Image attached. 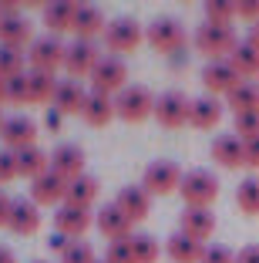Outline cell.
I'll return each mask as SVG.
<instances>
[{
  "label": "cell",
  "mask_w": 259,
  "mask_h": 263,
  "mask_svg": "<svg viewBox=\"0 0 259 263\" xmlns=\"http://www.w3.org/2000/svg\"><path fill=\"white\" fill-rule=\"evenodd\" d=\"M222 115H226V101L212 98V95H202V98H192V108H189V125L192 128H215V125L222 122Z\"/></svg>",
  "instance_id": "obj_20"
},
{
  "label": "cell",
  "mask_w": 259,
  "mask_h": 263,
  "mask_svg": "<svg viewBox=\"0 0 259 263\" xmlns=\"http://www.w3.org/2000/svg\"><path fill=\"white\" fill-rule=\"evenodd\" d=\"M0 142H4V148H10V152L31 148V145H37V125H34L31 118H24V115H14L0 128Z\"/></svg>",
  "instance_id": "obj_15"
},
{
  "label": "cell",
  "mask_w": 259,
  "mask_h": 263,
  "mask_svg": "<svg viewBox=\"0 0 259 263\" xmlns=\"http://www.w3.org/2000/svg\"><path fill=\"white\" fill-rule=\"evenodd\" d=\"M64 54H68V44L54 34H44V37H34V44L27 47V64L31 71L57 74V68H64Z\"/></svg>",
  "instance_id": "obj_7"
},
{
  "label": "cell",
  "mask_w": 259,
  "mask_h": 263,
  "mask_svg": "<svg viewBox=\"0 0 259 263\" xmlns=\"http://www.w3.org/2000/svg\"><path fill=\"white\" fill-rule=\"evenodd\" d=\"M226 105L232 108V115H249V111H259V85L256 81H243L239 88L226 95Z\"/></svg>",
  "instance_id": "obj_30"
},
{
  "label": "cell",
  "mask_w": 259,
  "mask_h": 263,
  "mask_svg": "<svg viewBox=\"0 0 259 263\" xmlns=\"http://www.w3.org/2000/svg\"><path fill=\"white\" fill-rule=\"evenodd\" d=\"M178 193H182L185 206L209 209L215 199H219V179H215L209 169H192V172H185L182 189H178Z\"/></svg>",
  "instance_id": "obj_6"
},
{
  "label": "cell",
  "mask_w": 259,
  "mask_h": 263,
  "mask_svg": "<svg viewBox=\"0 0 259 263\" xmlns=\"http://www.w3.org/2000/svg\"><path fill=\"white\" fill-rule=\"evenodd\" d=\"M94 226H98L101 236H108V243L131 240V236H135V233H131V226H135V223H131L122 209L114 206V202H108L105 209H98V213H94Z\"/></svg>",
  "instance_id": "obj_13"
},
{
  "label": "cell",
  "mask_w": 259,
  "mask_h": 263,
  "mask_svg": "<svg viewBox=\"0 0 259 263\" xmlns=\"http://www.w3.org/2000/svg\"><path fill=\"white\" fill-rule=\"evenodd\" d=\"M27 88H31V105H47V108H51L54 91H57V74L27 68Z\"/></svg>",
  "instance_id": "obj_29"
},
{
  "label": "cell",
  "mask_w": 259,
  "mask_h": 263,
  "mask_svg": "<svg viewBox=\"0 0 259 263\" xmlns=\"http://www.w3.org/2000/svg\"><path fill=\"white\" fill-rule=\"evenodd\" d=\"M10 213H14V199L7 193H0V230L10 226Z\"/></svg>",
  "instance_id": "obj_44"
},
{
  "label": "cell",
  "mask_w": 259,
  "mask_h": 263,
  "mask_svg": "<svg viewBox=\"0 0 259 263\" xmlns=\"http://www.w3.org/2000/svg\"><path fill=\"white\" fill-rule=\"evenodd\" d=\"M71 243H74V240H68V236H64V233H57V230H54L51 236H47V247H51L54 253H64V250H68Z\"/></svg>",
  "instance_id": "obj_45"
},
{
  "label": "cell",
  "mask_w": 259,
  "mask_h": 263,
  "mask_svg": "<svg viewBox=\"0 0 259 263\" xmlns=\"http://www.w3.org/2000/svg\"><path fill=\"white\" fill-rule=\"evenodd\" d=\"M246 41H249V44L259 51V24H252V27H249V37H246Z\"/></svg>",
  "instance_id": "obj_50"
},
{
  "label": "cell",
  "mask_w": 259,
  "mask_h": 263,
  "mask_svg": "<svg viewBox=\"0 0 259 263\" xmlns=\"http://www.w3.org/2000/svg\"><path fill=\"white\" fill-rule=\"evenodd\" d=\"M246 165H249V169H259V139L246 142Z\"/></svg>",
  "instance_id": "obj_48"
},
{
  "label": "cell",
  "mask_w": 259,
  "mask_h": 263,
  "mask_svg": "<svg viewBox=\"0 0 259 263\" xmlns=\"http://www.w3.org/2000/svg\"><path fill=\"white\" fill-rule=\"evenodd\" d=\"M122 88H128V64L118 54H101L98 68L91 71V91H105V95H118Z\"/></svg>",
  "instance_id": "obj_8"
},
{
  "label": "cell",
  "mask_w": 259,
  "mask_h": 263,
  "mask_svg": "<svg viewBox=\"0 0 259 263\" xmlns=\"http://www.w3.org/2000/svg\"><path fill=\"white\" fill-rule=\"evenodd\" d=\"M24 74V51H14V47H0V78H17Z\"/></svg>",
  "instance_id": "obj_36"
},
{
  "label": "cell",
  "mask_w": 259,
  "mask_h": 263,
  "mask_svg": "<svg viewBox=\"0 0 259 263\" xmlns=\"http://www.w3.org/2000/svg\"><path fill=\"white\" fill-rule=\"evenodd\" d=\"M7 105H31V88H27V71L17 78H7Z\"/></svg>",
  "instance_id": "obj_37"
},
{
  "label": "cell",
  "mask_w": 259,
  "mask_h": 263,
  "mask_svg": "<svg viewBox=\"0 0 259 263\" xmlns=\"http://www.w3.org/2000/svg\"><path fill=\"white\" fill-rule=\"evenodd\" d=\"M182 165L172 162V159H155V162L145 165L142 172V186L148 189V196H168V193H178L182 189Z\"/></svg>",
  "instance_id": "obj_4"
},
{
  "label": "cell",
  "mask_w": 259,
  "mask_h": 263,
  "mask_svg": "<svg viewBox=\"0 0 259 263\" xmlns=\"http://www.w3.org/2000/svg\"><path fill=\"white\" fill-rule=\"evenodd\" d=\"M236 17L239 21H249V24H259V0H239Z\"/></svg>",
  "instance_id": "obj_43"
},
{
  "label": "cell",
  "mask_w": 259,
  "mask_h": 263,
  "mask_svg": "<svg viewBox=\"0 0 259 263\" xmlns=\"http://www.w3.org/2000/svg\"><path fill=\"white\" fill-rule=\"evenodd\" d=\"M61 263H98V260H94V247L88 240H74L61 253Z\"/></svg>",
  "instance_id": "obj_38"
},
{
  "label": "cell",
  "mask_w": 259,
  "mask_h": 263,
  "mask_svg": "<svg viewBox=\"0 0 259 263\" xmlns=\"http://www.w3.org/2000/svg\"><path fill=\"white\" fill-rule=\"evenodd\" d=\"M145 41V27L135 21V17H114V21H108L105 27V47L108 54H131L138 44Z\"/></svg>",
  "instance_id": "obj_5"
},
{
  "label": "cell",
  "mask_w": 259,
  "mask_h": 263,
  "mask_svg": "<svg viewBox=\"0 0 259 263\" xmlns=\"http://www.w3.org/2000/svg\"><path fill=\"white\" fill-rule=\"evenodd\" d=\"M202 263H236V253L229 247H222V243H212V247H206Z\"/></svg>",
  "instance_id": "obj_42"
},
{
  "label": "cell",
  "mask_w": 259,
  "mask_h": 263,
  "mask_svg": "<svg viewBox=\"0 0 259 263\" xmlns=\"http://www.w3.org/2000/svg\"><path fill=\"white\" fill-rule=\"evenodd\" d=\"M232 21H236V4H229V0H209L206 4V24L232 27Z\"/></svg>",
  "instance_id": "obj_35"
},
{
  "label": "cell",
  "mask_w": 259,
  "mask_h": 263,
  "mask_svg": "<svg viewBox=\"0 0 259 263\" xmlns=\"http://www.w3.org/2000/svg\"><path fill=\"white\" fill-rule=\"evenodd\" d=\"M145 41H148V47H155V54L178 58V51L185 47V27L175 17H155L145 27Z\"/></svg>",
  "instance_id": "obj_3"
},
{
  "label": "cell",
  "mask_w": 259,
  "mask_h": 263,
  "mask_svg": "<svg viewBox=\"0 0 259 263\" xmlns=\"http://www.w3.org/2000/svg\"><path fill=\"white\" fill-rule=\"evenodd\" d=\"M236 263H259V243H249L236 253Z\"/></svg>",
  "instance_id": "obj_46"
},
{
  "label": "cell",
  "mask_w": 259,
  "mask_h": 263,
  "mask_svg": "<svg viewBox=\"0 0 259 263\" xmlns=\"http://www.w3.org/2000/svg\"><path fill=\"white\" fill-rule=\"evenodd\" d=\"M131 250H135V263H158V240H155L152 233H135L131 236Z\"/></svg>",
  "instance_id": "obj_34"
},
{
  "label": "cell",
  "mask_w": 259,
  "mask_h": 263,
  "mask_svg": "<svg viewBox=\"0 0 259 263\" xmlns=\"http://www.w3.org/2000/svg\"><path fill=\"white\" fill-rule=\"evenodd\" d=\"M178 230H182L185 236H192V240L206 243L215 233V213L212 209H198V206H185L182 216H178Z\"/></svg>",
  "instance_id": "obj_19"
},
{
  "label": "cell",
  "mask_w": 259,
  "mask_h": 263,
  "mask_svg": "<svg viewBox=\"0 0 259 263\" xmlns=\"http://www.w3.org/2000/svg\"><path fill=\"white\" fill-rule=\"evenodd\" d=\"M239 85H243V78L236 74V68L229 61H209L206 68H202V88H206V95H212V98L229 95Z\"/></svg>",
  "instance_id": "obj_12"
},
{
  "label": "cell",
  "mask_w": 259,
  "mask_h": 263,
  "mask_svg": "<svg viewBox=\"0 0 259 263\" xmlns=\"http://www.w3.org/2000/svg\"><path fill=\"white\" fill-rule=\"evenodd\" d=\"M74 21H77V4H68V0L44 4V27H47V34L61 37V34L74 31Z\"/></svg>",
  "instance_id": "obj_24"
},
{
  "label": "cell",
  "mask_w": 259,
  "mask_h": 263,
  "mask_svg": "<svg viewBox=\"0 0 259 263\" xmlns=\"http://www.w3.org/2000/svg\"><path fill=\"white\" fill-rule=\"evenodd\" d=\"M51 172H57L61 179H77L84 176V148L77 142H64L51 152Z\"/></svg>",
  "instance_id": "obj_18"
},
{
  "label": "cell",
  "mask_w": 259,
  "mask_h": 263,
  "mask_svg": "<svg viewBox=\"0 0 259 263\" xmlns=\"http://www.w3.org/2000/svg\"><path fill=\"white\" fill-rule=\"evenodd\" d=\"M256 85H259V78H256Z\"/></svg>",
  "instance_id": "obj_54"
},
{
  "label": "cell",
  "mask_w": 259,
  "mask_h": 263,
  "mask_svg": "<svg viewBox=\"0 0 259 263\" xmlns=\"http://www.w3.org/2000/svg\"><path fill=\"white\" fill-rule=\"evenodd\" d=\"M114 115L128 125H138L155 115V95L145 85H128L114 95Z\"/></svg>",
  "instance_id": "obj_2"
},
{
  "label": "cell",
  "mask_w": 259,
  "mask_h": 263,
  "mask_svg": "<svg viewBox=\"0 0 259 263\" xmlns=\"http://www.w3.org/2000/svg\"><path fill=\"white\" fill-rule=\"evenodd\" d=\"M105 14L94 4H77V21H74V37L77 41H94L98 34H105Z\"/></svg>",
  "instance_id": "obj_27"
},
{
  "label": "cell",
  "mask_w": 259,
  "mask_h": 263,
  "mask_svg": "<svg viewBox=\"0 0 259 263\" xmlns=\"http://www.w3.org/2000/svg\"><path fill=\"white\" fill-rule=\"evenodd\" d=\"M84 101H88V91L81 88V81L64 78V81H57V91H54L51 108H57L61 115H81V111H84Z\"/></svg>",
  "instance_id": "obj_22"
},
{
  "label": "cell",
  "mask_w": 259,
  "mask_h": 263,
  "mask_svg": "<svg viewBox=\"0 0 259 263\" xmlns=\"http://www.w3.org/2000/svg\"><path fill=\"white\" fill-rule=\"evenodd\" d=\"M10 179H17V152L0 148V182H10Z\"/></svg>",
  "instance_id": "obj_41"
},
{
  "label": "cell",
  "mask_w": 259,
  "mask_h": 263,
  "mask_svg": "<svg viewBox=\"0 0 259 263\" xmlns=\"http://www.w3.org/2000/svg\"><path fill=\"white\" fill-rule=\"evenodd\" d=\"M31 263H47V260H31Z\"/></svg>",
  "instance_id": "obj_53"
},
{
  "label": "cell",
  "mask_w": 259,
  "mask_h": 263,
  "mask_svg": "<svg viewBox=\"0 0 259 263\" xmlns=\"http://www.w3.org/2000/svg\"><path fill=\"white\" fill-rule=\"evenodd\" d=\"M114 206L122 209L131 223H142V219L152 213V196H148V189L142 186V182H135V186H122L118 196H114Z\"/></svg>",
  "instance_id": "obj_16"
},
{
  "label": "cell",
  "mask_w": 259,
  "mask_h": 263,
  "mask_svg": "<svg viewBox=\"0 0 259 263\" xmlns=\"http://www.w3.org/2000/svg\"><path fill=\"white\" fill-rule=\"evenodd\" d=\"M236 206L243 209L246 216H259V179L256 176L243 179L236 186Z\"/></svg>",
  "instance_id": "obj_33"
},
{
  "label": "cell",
  "mask_w": 259,
  "mask_h": 263,
  "mask_svg": "<svg viewBox=\"0 0 259 263\" xmlns=\"http://www.w3.org/2000/svg\"><path fill=\"white\" fill-rule=\"evenodd\" d=\"M94 226V216L91 209H81V206H71V202H64V206L54 209V230L64 233L68 240H77V236H84V233Z\"/></svg>",
  "instance_id": "obj_11"
},
{
  "label": "cell",
  "mask_w": 259,
  "mask_h": 263,
  "mask_svg": "<svg viewBox=\"0 0 259 263\" xmlns=\"http://www.w3.org/2000/svg\"><path fill=\"white\" fill-rule=\"evenodd\" d=\"M4 122H7V118H4V115H0V128H4Z\"/></svg>",
  "instance_id": "obj_52"
},
{
  "label": "cell",
  "mask_w": 259,
  "mask_h": 263,
  "mask_svg": "<svg viewBox=\"0 0 259 263\" xmlns=\"http://www.w3.org/2000/svg\"><path fill=\"white\" fill-rule=\"evenodd\" d=\"M105 263H135V250H131V240L108 243V250H105Z\"/></svg>",
  "instance_id": "obj_39"
},
{
  "label": "cell",
  "mask_w": 259,
  "mask_h": 263,
  "mask_svg": "<svg viewBox=\"0 0 259 263\" xmlns=\"http://www.w3.org/2000/svg\"><path fill=\"white\" fill-rule=\"evenodd\" d=\"M229 64L236 68V74L243 78V81H249V78H259V51L249 44V41H239V47L229 54Z\"/></svg>",
  "instance_id": "obj_31"
},
{
  "label": "cell",
  "mask_w": 259,
  "mask_h": 263,
  "mask_svg": "<svg viewBox=\"0 0 259 263\" xmlns=\"http://www.w3.org/2000/svg\"><path fill=\"white\" fill-rule=\"evenodd\" d=\"M0 105H7V81L0 78Z\"/></svg>",
  "instance_id": "obj_51"
},
{
  "label": "cell",
  "mask_w": 259,
  "mask_h": 263,
  "mask_svg": "<svg viewBox=\"0 0 259 263\" xmlns=\"http://www.w3.org/2000/svg\"><path fill=\"white\" fill-rule=\"evenodd\" d=\"M98 199V179L94 176H77V179H71L68 182V199L64 202H71V206H81V209H91V202Z\"/></svg>",
  "instance_id": "obj_32"
},
{
  "label": "cell",
  "mask_w": 259,
  "mask_h": 263,
  "mask_svg": "<svg viewBox=\"0 0 259 263\" xmlns=\"http://www.w3.org/2000/svg\"><path fill=\"white\" fill-rule=\"evenodd\" d=\"M192 47L198 54H206L209 61H229V54L239 47V37L232 27H219V24H198L192 34Z\"/></svg>",
  "instance_id": "obj_1"
},
{
  "label": "cell",
  "mask_w": 259,
  "mask_h": 263,
  "mask_svg": "<svg viewBox=\"0 0 259 263\" xmlns=\"http://www.w3.org/2000/svg\"><path fill=\"white\" fill-rule=\"evenodd\" d=\"M14 236H34L41 230V206L31 199H14V213H10V226Z\"/></svg>",
  "instance_id": "obj_23"
},
{
  "label": "cell",
  "mask_w": 259,
  "mask_h": 263,
  "mask_svg": "<svg viewBox=\"0 0 259 263\" xmlns=\"http://www.w3.org/2000/svg\"><path fill=\"white\" fill-rule=\"evenodd\" d=\"M81 118L91 125V128H108V122L118 118V115H114V98L105 95V91H88V101H84Z\"/></svg>",
  "instance_id": "obj_26"
},
{
  "label": "cell",
  "mask_w": 259,
  "mask_h": 263,
  "mask_svg": "<svg viewBox=\"0 0 259 263\" xmlns=\"http://www.w3.org/2000/svg\"><path fill=\"white\" fill-rule=\"evenodd\" d=\"M101 54H98V44L94 41H71L68 44V54H64V71H68V78H74V81H81V78H91V71L98 68Z\"/></svg>",
  "instance_id": "obj_9"
},
{
  "label": "cell",
  "mask_w": 259,
  "mask_h": 263,
  "mask_svg": "<svg viewBox=\"0 0 259 263\" xmlns=\"http://www.w3.org/2000/svg\"><path fill=\"white\" fill-rule=\"evenodd\" d=\"M61 122H64V115L57 108H47L44 111V128L47 132H61Z\"/></svg>",
  "instance_id": "obj_47"
},
{
  "label": "cell",
  "mask_w": 259,
  "mask_h": 263,
  "mask_svg": "<svg viewBox=\"0 0 259 263\" xmlns=\"http://www.w3.org/2000/svg\"><path fill=\"white\" fill-rule=\"evenodd\" d=\"M0 263H17L14 250H10V247H4V243H0Z\"/></svg>",
  "instance_id": "obj_49"
},
{
  "label": "cell",
  "mask_w": 259,
  "mask_h": 263,
  "mask_svg": "<svg viewBox=\"0 0 259 263\" xmlns=\"http://www.w3.org/2000/svg\"><path fill=\"white\" fill-rule=\"evenodd\" d=\"M236 135L243 142L259 139V111H249V115H236Z\"/></svg>",
  "instance_id": "obj_40"
},
{
  "label": "cell",
  "mask_w": 259,
  "mask_h": 263,
  "mask_svg": "<svg viewBox=\"0 0 259 263\" xmlns=\"http://www.w3.org/2000/svg\"><path fill=\"white\" fill-rule=\"evenodd\" d=\"M47 169H51V155H47L44 148L31 145V148H21V152H17V176L34 182V179H41Z\"/></svg>",
  "instance_id": "obj_28"
},
{
  "label": "cell",
  "mask_w": 259,
  "mask_h": 263,
  "mask_svg": "<svg viewBox=\"0 0 259 263\" xmlns=\"http://www.w3.org/2000/svg\"><path fill=\"white\" fill-rule=\"evenodd\" d=\"M209 155H212V162L222 165V169H239V165H246V142L239 139L236 132L215 135Z\"/></svg>",
  "instance_id": "obj_14"
},
{
  "label": "cell",
  "mask_w": 259,
  "mask_h": 263,
  "mask_svg": "<svg viewBox=\"0 0 259 263\" xmlns=\"http://www.w3.org/2000/svg\"><path fill=\"white\" fill-rule=\"evenodd\" d=\"M64 199H68V179H61L57 172L47 169L41 179L31 182V202L37 206H64Z\"/></svg>",
  "instance_id": "obj_17"
},
{
  "label": "cell",
  "mask_w": 259,
  "mask_h": 263,
  "mask_svg": "<svg viewBox=\"0 0 259 263\" xmlns=\"http://www.w3.org/2000/svg\"><path fill=\"white\" fill-rule=\"evenodd\" d=\"M165 253L172 263H202V256H206V243L192 240V236H185L182 230L172 233L165 243Z\"/></svg>",
  "instance_id": "obj_25"
},
{
  "label": "cell",
  "mask_w": 259,
  "mask_h": 263,
  "mask_svg": "<svg viewBox=\"0 0 259 263\" xmlns=\"http://www.w3.org/2000/svg\"><path fill=\"white\" fill-rule=\"evenodd\" d=\"M189 108L192 98H185L182 91H165L155 98V122L162 128H182V125H189Z\"/></svg>",
  "instance_id": "obj_10"
},
{
  "label": "cell",
  "mask_w": 259,
  "mask_h": 263,
  "mask_svg": "<svg viewBox=\"0 0 259 263\" xmlns=\"http://www.w3.org/2000/svg\"><path fill=\"white\" fill-rule=\"evenodd\" d=\"M34 44V27L24 14H14V17H0V47H31Z\"/></svg>",
  "instance_id": "obj_21"
}]
</instances>
